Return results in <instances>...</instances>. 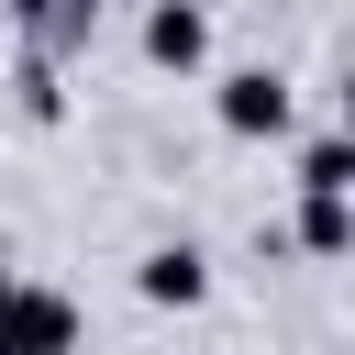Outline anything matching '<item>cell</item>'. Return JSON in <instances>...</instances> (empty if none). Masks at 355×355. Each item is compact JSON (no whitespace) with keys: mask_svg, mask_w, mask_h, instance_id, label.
I'll return each instance as SVG.
<instances>
[{"mask_svg":"<svg viewBox=\"0 0 355 355\" xmlns=\"http://www.w3.org/2000/svg\"><path fill=\"white\" fill-rule=\"evenodd\" d=\"M0 355H78V300L22 277V288L0 300Z\"/></svg>","mask_w":355,"mask_h":355,"instance_id":"1","label":"cell"},{"mask_svg":"<svg viewBox=\"0 0 355 355\" xmlns=\"http://www.w3.org/2000/svg\"><path fill=\"white\" fill-rule=\"evenodd\" d=\"M211 111H222V133L277 144V133H288V78H277V67H233V78L211 89Z\"/></svg>","mask_w":355,"mask_h":355,"instance_id":"2","label":"cell"},{"mask_svg":"<svg viewBox=\"0 0 355 355\" xmlns=\"http://www.w3.org/2000/svg\"><path fill=\"white\" fill-rule=\"evenodd\" d=\"M133 288H144L155 311H200V300H211V255H200V244H155V255L133 266Z\"/></svg>","mask_w":355,"mask_h":355,"instance_id":"3","label":"cell"},{"mask_svg":"<svg viewBox=\"0 0 355 355\" xmlns=\"http://www.w3.org/2000/svg\"><path fill=\"white\" fill-rule=\"evenodd\" d=\"M144 55L189 78V67L211 55V11H200V0H155V11H144Z\"/></svg>","mask_w":355,"mask_h":355,"instance_id":"4","label":"cell"},{"mask_svg":"<svg viewBox=\"0 0 355 355\" xmlns=\"http://www.w3.org/2000/svg\"><path fill=\"white\" fill-rule=\"evenodd\" d=\"M300 255H355V189H300Z\"/></svg>","mask_w":355,"mask_h":355,"instance_id":"5","label":"cell"},{"mask_svg":"<svg viewBox=\"0 0 355 355\" xmlns=\"http://www.w3.org/2000/svg\"><path fill=\"white\" fill-rule=\"evenodd\" d=\"M11 22H22L44 55H78V44H89V22H100V0H11Z\"/></svg>","mask_w":355,"mask_h":355,"instance_id":"6","label":"cell"},{"mask_svg":"<svg viewBox=\"0 0 355 355\" xmlns=\"http://www.w3.org/2000/svg\"><path fill=\"white\" fill-rule=\"evenodd\" d=\"M300 189H355V122H344V133H311V144H300Z\"/></svg>","mask_w":355,"mask_h":355,"instance_id":"7","label":"cell"},{"mask_svg":"<svg viewBox=\"0 0 355 355\" xmlns=\"http://www.w3.org/2000/svg\"><path fill=\"white\" fill-rule=\"evenodd\" d=\"M11 288H22V277H11V266H0V300H11Z\"/></svg>","mask_w":355,"mask_h":355,"instance_id":"8","label":"cell"},{"mask_svg":"<svg viewBox=\"0 0 355 355\" xmlns=\"http://www.w3.org/2000/svg\"><path fill=\"white\" fill-rule=\"evenodd\" d=\"M344 122H355V78H344Z\"/></svg>","mask_w":355,"mask_h":355,"instance_id":"9","label":"cell"}]
</instances>
